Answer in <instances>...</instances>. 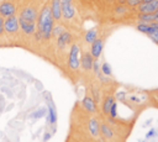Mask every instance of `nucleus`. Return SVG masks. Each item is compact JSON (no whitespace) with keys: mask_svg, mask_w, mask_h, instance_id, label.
I'll list each match as a JSON object with an SVG mask.
<instances>
[{"mask_svg":"<svg viewBox=\"0 0 158 142\" xmlns=\"http://www.w3.org/2000/svg\"><path fill=\"white\" fill-rule=\"evenodd\" d=\"M0 1H4V0H0Z\"/></svg>","mask_w":158,"mask_h":142,"instance_id":"35","label":"nucleus"},{"mask_svg":"<svg viewBox=\"0 0 158 142\" xmlns=\"http://www.w3.org/2000/svg\"><path fill=\"white\" fill-rule=\"evenodd\" d=\"M89 131L90 133L94 136V137H98L99 136V132H100V125L96 119H91L89 121Z\"/></svg>","mask_w":158,"mask_h":142,"instance_id":"16","label":"nucleus"},{"mask_svg":"<svg viewBox=\"0 0 158 142\" xmlns=\"http://www.w3.org/2000/svg\"><path fill=\"white\" fill-rule=\"evenodd\" d=\"M96 38H98V30H96V28H90V30H88L86 33H85V36H84L85 42H86V43H90V44H91Z\"/></svg>","mask_w":158,"mask_h":142,"instance_id":"18","label":"nucleus"},{"mask_svg":"<svg viewBox=\"0 0 158 142\" xmlns=\"http://www.w3.org/2000/svg\"><path fill=\"white\" fill-rule=\"evenodd\" d=\"M151 25H152L153 27H156V28H158V22H157V21H153V22H151Z\"/></svg>","mask_w":158,"mask_h":142,"instance_id":"28","label":"nucleus"},{"mask_svg":"<svg viewBox=\"0 0 158 142\" xmlns=\"http://www.w3.org/2000/svg\"><path fill=\"white\" fill-rule=\"evenodd\" d=\"M100 70H101V73H102L104 75H107V77H110V75H111V67H110V64H109V63H106V62H104V63L101 64Z\"/></svg>","mask_w":158,"mask_h":142,"instance_id":"21","label":"nucleus"},{"mask_svg":"<svg viewBox=\"0 0 158 142\" xmlns=\"http://www.w3.org/2000/svg\"><path fill=\"white\" fill-rule=\"evenodd\" d=\"M154 94H156V95H157V98H158V89H157V90L154 91Z\"/></svg>","mask_w":158,"mask_h":142,"instance_id":"31","label":"nucleus"},{"mask_svg":"<svg viewBox=\"0 0 158 142\" xmlns=\"http://www.w3.org/2000/svg\"><path fill=\"white\" fill-rule=\"evenodd\" d=\"M100 132H101L102 137H104L105 140H107V141L112 140V138H114V136H115V133H114L112 128H111L107 123H102V125H100Z\"/></svg>","mask_w":158,"mask_h":142,"instance_id":"14","label":"nucleus"},{"mask_svg":"<svg viewBox=\"0 0 158 142\" xmlns=\"http://www.w3.org/2000/svg\"><path fill=\"white\" fill-rule=\"evenodd\" d=\"M114 102H115V99H114V96H112V95L106 96V99L104 100V102H102V112H104L106 116H109V112H110L111 105H112Z\"/></svg>","mask_w":158,"mask_h":142,"instance_id":"17","label":"nucleus"},{"mask_svg":"<svg viewBox=\"0 0 158 142\" xmlns=\"http://www.w3.org/2000/svg\"><path fill=\"white\" fill-rule=\"evenodd\" d=\"M63 31H64L63 26H60V25H54V26H53V30H52V36H53V37H58Z\"/></svg>","mask_w":158,"mask_h":142,"instance_id":"23","label":"nucleus"},{"mask_svg":"<svg viewBox=\"0 0 158 142\" xmlns=\"http://www.w3.org/2000/svg\"><path fill=\"white\" fill-rule=\"evenodd\" d=\"M118 1H125V0H118Z\"/></svg>","mask_w":158,"mask_h":142,"instance_id":"34","label":"nucleus"},{"mask_svg":"<svg viewBox=\"0 0 158 142\" xmlns=\"http://www.w3.org/2000/svg\"><path fill=\"white\" fill-rule=\"evenodd\" d=\"M4 28H5V32L9 33V35H14L19 31L20 28V23H19V17L12 15V16H9V17H5L4 20Z\"/></svg>","mask_w":158,"mask_h":142,"instance_id":"3","label":"nucleus"},{"mask_svg":"<svg viewBox=\"0 0 158 142\" xmlns=\"http://www.w3.org/2000/svg\"><path fill=\"white\" fill-rule=\"evenodd\" d=\"M37 16H38V11L35 6H26L21 10L20 12V19L23 20H28V21H37Z\"/></svg>","mask_w":158,"mask_h":142,"instance_id":"7","label":"nucleus"},{"mask_svg":"<svg viewBox=\"0 0 158 142\" xmlns=\"http://www.w3.org/2000/svg\"><path fill=\"white\" fill-rule=\"evenodd\" d=\"M19 23H20V28L21 31L30 36V35H35V32L37 31V23L36 21H28V20H23L19 17Z\"/></svg>","mask_w":158,"mask_h":142,"instance_id":"5","label":"nucleus"},{"mask_svg":"<svg viewBox=\"0 0 158 142\" xmlns=\"http://www.w3.org/2000/svg\"><path fill=\"white\" fill-rule=\"evenodd\" d=\"M109 116H110V117H112V119H115V117L117 116V104H116V102H114V104L111 105V109H110Z\"/></svg>","mask_w":158,"mask_h":142,"instance_id":"24","label":"nucleus"},{"mask_svg":"<svg viewBox=\"0 0 158 142\" xmlns=\"http://www.w3.org/2000/svg\"><path fill=\"white\" fill-rule=\"evenodd\" d=\"M75 15V9L72 1H62V17L65 20H72Z\"/></svg>","mask_w":158,"mask_h":142,"instance_id":"8","label":"nucleus"},{"mask_svg":"<svg viewBox=\"0 0 158 142\" xmlns=\"http://www.w3.org/2000/svg\"><path fill=\"white\" fill-rule=\"evenodd\" d=\"M123 2H125L126 6H128V7H131V9H136V7L142 2V0H125Z\"/></svg>","mask_w":158,"mask_h":142,"instance_id":"22","label":"nucleus"},{"mask_svg":"<svg viewBox=\"0 0 158 142\" xmlns=\"http://www.w3.org/2000/svg\"><path fill=\"white\" fill-rule=\"evenodd\" d=\"M138 22H144V23H151L156 20L154 14H138L137 15Z\"/></svg>","mask_w":158,"mask_h":142,"instance_id":"19","label":"nucleus"},{"mask_svg":"<svg viewBox=\"0 0 158 142\" xmlns=\"http://www.w3.org/2000/svg\"><path fill=\"white\" fill-rule=\"evenodd\" d=\"M153 14H154V17H156V19H157V17H158V10H157V11H154V12H153Z\"/></svg>","mask_w":158,"mask_h":142,"instance_id":"29","label":"nucleus"},{"mask_svg":"<svg viewBox=\"0 0 158 142\" xmlns=\"http://www.w3.org/2000/svg\"><path fill=\"white\" fill-rule=\"evenodd\" d=\"M102 48H104V41L102 38H96L93 43H91V47H90V53L91 56L94 57V59H98L101 53H102Z\"/></svg>","mask_w":158,"mask_h":142,"instance_id":"10","label":"nucleus"},{"mask_svg":"<svg viewBox=\"0 0 158 142\" xmlns=\"http://www.w3.org/2000/svg\"><path fill=\"white\" fill-rule=\"evenodd\" d=\"M48 110H49V122L51 123H54L56 122V120H57V112H56V107L53 106V104H51L49 106H48Z\"/></svg>","mask_w":158,"mask_h":142,"instance_id":"20","label":"nucleus"},{"mask_svg":"<svg viewBox=\"0 0 158 142\" xmlns=\"http://www.w3.org/2000/svg\"><path fill=\"white\" fill-rule=\"evenodd\" d=\"M148 37H149L154 43H157V44H158V28H154V31H153L152 33H149V35H148Z\"/></svg>","mask_w":158,"mask_h":142,"instance_id":"25","label":"nucleus"},{"mask_svg":"<svg viewBox=\"0 0 158 142\" xmlns=\"http://www.w3.org/2000/svg\"><path fill=\"white\" fill-rule=\"evenodd\" d=\"M94 64V57L90 52H84L80 57V65L84 70H91Z\"/></svg>","mask_w":158,"mask_h":142,"instance_id":"11","label":"nucleus"},{"mask_svg":"<svg viewBox=\"0 0 158 142\" xmlns=\"http://www.w3.org/2000/svg\"><path fill=\"white\" fill-rule=\"evenodd\" d=\"M49 6L54 21H59L62 19V0H51Z\"/></svg>","mask_w":158,"mask_h":142,"instance_id":"12","label":"nucleus"},{"mask_svg":"<svg viewBox=\"0 0 158 142\" xmlns=\"http://www.w3.org/2000/svg\"><path fill=\"white\" fill-rule=\"evenodd\" d=\"M81 105L84 106V109L88 112H95L96 111V104L91 96H85L81 101Z\"/></svg>","mask_w":158,"mask_h":142,"instance_id":"13","label":"nucleus"},{"mask_svg":"<svg viewBox=\"0 0 158 142\" xmlns=\"http://www.w3.org/2000/svg\"><path fill=\"white\" fill-rule=\"evenodd\" d=\"M72 43V33L67 30H64L58 37H57V46L60 49H64Z\"/></svg>","mask_w":158,"mask_h":142,"instance_id":"9","label":"nucleus"},{"mask_svg":"<svg viewBox=\"0 0 158 142\" xmlns=\"http://www.w3.org/2000/svg\"><path fill=\"white\" fill-rule=\"evenodd\" d=\"M104 1H107L109 2V1H114V0H104Z\"/></svg>","mask_w":158,"mask_h":142,"instance_id":"32","label":"nucleus"},{"mask_svg":"<svg viewBox=\"0 0 158 142\" xmlns=\"http://www.w3.org/2000/svg\"><path fill=\"white\" fill-rule=\"evenodd\" d=\"M154 133H156V131L152 128V130H151V131H149V132L146 135V137H147V138H151V137H153V136H154Z\"/></svg>","mask_w":158,"mask_h":142,"instance_id":"27","label":"nucleus"},{"mask_svg":"<svg viewBox=\"0 0 158 142\" xmlns=\"http://www.w3.org/2000/svg\"><path fill=\"white\" fill-rule=\"evenodd\" d=\"M136 28L139 31V32H142V33H146L147 36L149 35V33H152L153 31H154V28L156 27H153L151 23H144V22H138L137 25H136Z\"/></svg>","mask_w":158,"mask_h":142,"instance_id":"15","label":"nucleus"},{"mask_svg":"<svg viewBox=\"0 0 158 142\" xmlns=\"http://www.w3.org/2000/svg\"><path fill=\"white\" fill-rule=\"evenodd\" d=\"M37 31L41 33L43 40H49L52 37V30L54 26V19L49 5H43L37 16Z\"/></svg>","mask_w":158,"mask_h":142,"instance_id":"1","label":"nucleus"},{"mask_svg":"<svg viewBox=\"0 0 158 142\" xmlns=\"http://www.w3.org/2000/svg\"><path fill=\"white\" fill-rule=\"evenodd\" d=\"M149 1H153V0H142V2H149Z\"/></svg>","mask_w":158,"mask_h":142,"instance_id":"30","label":"nucleus"},{"mask_svg":"<svg viewBox=\"0 0 158 142\" xmlns=\"http://www.w3.org/2000/svg\"><path fill=\"white\" fill-rule=\"evenodd\" d=\"M4 20H5V19H4L2 16H0V36L5 32V28H4Z\"/></svg>","mask_w":158,"mask_h":142,"instance_id":"26","label":"nucleus"},{"mask_svg":"<svg viewBox=\"0 0 158 142\" xmlns=\"http://www.w3.org/2000/svg\"><path fill=\"white\" fill-rule=\"evenodd\" d=\"M16 14V4L11 0H4L0 2V16L9 17Z\"/></svg>","mask_w":158,"mask_h":142,"instance_id":"4","label":"nucleus"},{"mask_svg":"<svg viewBox=\"0 0 158 142\" xmlns=\"http://www.w3.org/2000/svg\"><path fill=\"white\" fill-rule=\"evenodd\" d=\"M62 1H72V0H62Z\"/></svg>","mask_w":158,"mask_h":142,"instance_id":"33","label":"nucleus"},{"mask_svg":"<svg viewBox=\"0 0 158 142\" xmlns=\"http://www.w3.org/2000/svg\"><path fill=\"white\" fill-rule=\"evenodd\" d=\"M80 47L78 43H72L68 53V67L72 70H78L80 65Z\"/></svg>","mask_w":158,"mask_h":142,"instance_id":"2","label":"nucleus"},{"mask_svg":"<svg viewBox=\"0 0 158 142\" xmlns=\"http://www.w3.org/2000/svg\"><path fill=\"white\" fill-rule=\"evenodd\" d=\"M138 14H153L158 10V0H153L149 2H141L136 7Z\"/></svg>","mask_w":158,"mask_h":142,"instance_id":"6","label":"nucleus"}]
</instances>
